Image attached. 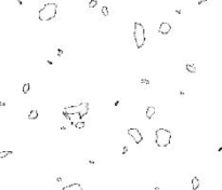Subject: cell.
Returning a JSON list of instances; mask_svg holds the SVG:
<instances>
[{"label": "cell", "mask_w": 222, "mask_h": 190, "mask_svg": "<svg viewBox=\"0 0 222 190\" xmlns=\"http://www.w3.org/2000/svg\"><path fill=\"white\" fill-rule=\"evenodd\" d=\"M56 12H57V5L56 3H54V2L46 3V5L39 10L38 19L40 21H42V22L51 21L56 16Z\"/></svg>", "instance_id": "6da1fadb"}, {"label": "cell", "mask_w": 222, "mask_h": 190, "mask_svg": "<svg viewBox=\"0 0 222 190\" xmlns=\"http://www.w3.org/2000/svg\"><path fill=\"white\" fill-rule=\"evenodd\" d=\"M171 132L166 129H159L155 133V143L161 148H165L171 144Z\"/></svg>", "instance_id": "7a4b0ae2"}, {"label": "cell", "mask_w": 222, "mask_h": 190, "mask_svg": "<svg viewBox=\"0 0 222 190\" xmlns=\"http://www.w3.org/2000/svg\"><path fill=\"white\" fill-rule=\"evenodd\" d=\"M133 39L136 41V45L138 49H141L144 45L146 37H145V30L143 25L140 23H134L133 25Z\"/></svg>", "instance_id": "3957f363"}, {"label": "cell", "mask_w": 222, "mask_h": 190, "mask_svg": "<svg viewBox=\"0 0 222 190\" xmlns=\"http://www.w3.org/2000/svg\"><path fill=\"white\" fill-rule=\"evenodd\" d=\"M128 134L134 141V143H137V144H140V143L143 141V136H142L141 132L138 130V129H129Z\"/></svg>", "instance_id": "277c9868"}, {"label": "cell", "mask_w": 222, "mask_h": 190, "mask_svg": "<svg viewBox=\"0 0 222 190\" xmlns=\"http://www.w3.org/2000/svg\"><path fill=\"white\" fill-rule=\"evenodd\" d=\"M76 112H80V106L79 105H75V106H67L65 107L64 110H63V116L65 118L70 117V114H73V113H76Z\"/></svg>", "instance_id": "5b68a950"}, {"label": "cell", "mask_w": 222, "mask_h": 190, "mask_svg": "<svg viewBox=\"0 0 222 190\" xmlns=\"http://www.w3.org/2000/svg\"><path fill=\"white\" fill-rule=\"evenodd\" d=\"M172 27L171 25L167 22H163L161 25H159V28H158V33L162 34V35H168L170 31H171Z\"/></svg>", "instance_id": "8992f818"}, {"label": "cell", "mask_w": 222, "mask_h": 190, "mask_svg": "<svg viewBox=\"0 0 222 190\" xmlns=\"http://www.w3.org/2000/svg\"><path fill=\"white\" fill-rule=\"evenodd\" d=\"M81 114L79 113V112H76V113H73V114H70V117H68V120H70V122H71V124H73V125H75L76 123L78 122V121H80L81 120Z\"/></svg>", "instance_id": "52a82bcc"}, {"label": "cell", "mask_w": 222, "mask_h": 190, "mask_svg": "<svg viewBox=\"0 0 222 190\" xmlns=\"http://www.w3.org/2000/svg\"><path fill=\"white\" fill-rule=\"evenodd\" d=\"M63 190H82V187L78 182H73V184L63 187Z\"/></svg>", "instance_id": "ba28073f"}, {"label": "cell", "mask_w": 222, "mask_h": 190, "mask_svg": "<svg viewBox=\"0 0 222 190\" xmlns=\"http://www.w3.org/2000/svg\"><path fill=\"white\" fill-rule=\"evenodd\" d=\"M79 106H80V112L79 113L81 114V117L86 116V114L88 113V110H89L88 103H81V104H79Z\"/></svg>", "instance_id": "9c48e42d"}, {"label": "cell", "mask_w": 222, "mask_h": 190, "mask_svg": "<svg viewBox=\"0 0 222 190\" xmlns=\"http://www.w3.org/2000/svg\"><path fill=\"white\" fill-rule=\"evenodd\" d=\"M156 113V108L153 106H148L146 108V118L147 119H152L154 117V114Z\"/></svg>", "instance_id": "30bf717a"}, {"label": "cell", "mask_w": 222, "mask_h": 190, "mask_svg": "<svg viewBox=\"0 0 222 190\" xmlns=\"http://www.w3.org/2000/svg\"><path fill=\"white\" fill-rule=\"evenodd\" d=\"M148 85H150V81H148L147 79H141L139 82V87L141 89H146Z\"/></svg>", "instance_id": "8fae6325"}, {"label": "cell", "mask_w": 222, "mask_h": 190, "mask_svg": "<svg viewBox=\"0 0 222 190\" xmlns=\"http://www.w3.org/2000/svg\"><path fill=\"white\" fill-rule=\"evenodd\" d=\"M192 188L194 190L199 188V179H198V177L195 176V177L192 178Z\"/></svg>", "instance_id": "7c38bea8"}, {"label": "cell", "mask_w": 222, "mask_h": 190, "mask_svg": "<svg viewBox=\"0 0 222 190\" xmlns=\"http://www.w3.org/2000/svg\"><path fill=\"white\" fill-rule=\"evenodd\" d=\"M38 118V111L37 110H31V111L28 113V119L29 120H35Z\"/></svg>", "instance_id": "4fadbf2b"}, {"label": "cell", "mask_w": 222, "mask_h": 190, "mask_svg": "<svg viewBox=\"0 0 222 190\" xmlns=\"http://www.w3.org/2000/svg\"><path fill=\"white\" fill-rule=\"evenodd\" d=\"M185 68H186V70L188 73H192V74L196 73V67H195V65H193V64H187V65L185 66Z\"/></svg>", "instance_id": "5bb4252c"}, {"label": "cell", "mask_w": 222, "mask_h": 190, "mask_svg": "<svg viewBox=\"0 0 222 190\" xmlns=\"http://www.w3.org/2000/svg\"><path fill=\"white\" fill-rule=\"evenodd\" d=\"M85 125H86L85 121L80 120V121H78V122L75 124V128H76V129H83V128H85Z\"/></svg>", "instance_id": "9a60e30c"}, {"label": "cell", "mask_w": 222, "mask_h": 190, "mask_svg": "<svg viewBox=\"0 0 222 190\" xmlns=\"http://www.w3.org/2000/svg\"><path fill=\"white\" fill-rule=\"evenodd\" d=\"M29 89H30V84L29 83H25L23 85V93H24V94H27V93L29 92Z\"/></svg>", "instance_id": "2e32d148"}, {"label": "cell", "mask_w": 222, "mask_h": 190, "mask_svg": "<svg viewBox=\"0 0 222 190\" xmlns=\"http://www.w3.org/2000/svg\"><path fill=\"white\" fill-rule=\"evenodd\" d=\"M11 155H13L12 151H1L0 152V158H6V157L11 156Z\"/></svg>", "instance_id": "e0dca14e"}, {"label": "cell", "mask_w": 222, "mask_h": 190, "mask_svg": "<svg viewBox=\"0 0 222 190\" xmlns=\"http://www.w3.org/2000/svg\"><path fill=\"white\" fill-rule=\"evenodd\" d=\"M97 5H98V1H97V0H90L88 7H89L90 9H92V8H96Z\"/></svg>", "instance_id": "ac0fdd59"}, {"label": "cell", "mask_w": 222, "mask_h": 190, "mask_svg": "<svg viewBox=\"0 0 222 190\" xmlns=\"http://www.w3.org/2000/svg\"><path fill=\"white\" fill-rule=\"evenodd\" d=\"M101 12H102V14H103L104 16H108V8H107V7H102Z\"/></svg>", "instance_id": "d6986e66"}, {"label": "cell", "mask_w": 222, "mask_h": 190, "mask_svg": "<svg viewBox=\"0 0 222 190\" xmlns=\"http://www.w3.org/2000/svg\"><path fill=\"white\" fill-rule=\"evenodd\" d=\"M207 1H209V0H199V1H198V6H202V5H204V3L207 2Z\"/></svg>", "instance_id": "ffe728a7"}, {"label": "cell", "mask_w": 222, "mask_h": 190, "mask_svg": "<svg viewBox=\"0 0 222 190\" xmlns=\"http://www.w3.org/2000/svg\"><path fill=\"white\" fill-rule=\"evenodd\" d=\"M127 151H128V147L125 146V147H123V149H122V155H126Z\"/></svg>", "instance_id": "44dd1931"}, {"label": "cell", "mask_w": 222, "mask_h": 190, "mask_svg": "<svg viewBox=\"0 0 222 190\" xmlns=\"http://www.w3.org/2000/svg\"><path fill=\"white\" fill-rule=\"evenodd\" d=\"M176 12H177L178 14H181V13H182V11H181V9H177V10H176Z\"/></svg>", "instance_id": "7402d4cb"}, {"label": "cell", "mask_w": 222, "mask_h": 190, "mask_svg": "<svg viewBox=\"0 0 222 190\" xmlns=\"http://www.w3.org/2000/svg\"><path fill=\"white\" fill-rule=\"evenodd\" d=\"M57 51H59V54H57L59 56H61L62 54H63V52H62V50H60V49H59V50H57Z\"/></svg>", "instance_id": "603a6c76"}, {"label": "cell", "mask_w": 222, "mask_h": 190, "mask_svg": "<svg viewBox=\"0 0 222 190\" xmlns=\"http://www.w3.org/2000/svg\"><path fill=\"white\" fill-rule=\"evenodd\" d=\"M15 1H17V2H19V5H20V6H22V5H23V2H22V0H15Z\"/></svg>", "instance_id": "cb8c5ba5"}, {"label": "cell", "mask_w": 222, "mask_h": 190, "mask_svg": "<svg viewBox=\"0 0 222 190\" xmlns=\"http://www.w3.org/2000/svg\"><path fill=\"white\" fill-rule=\"evenodd\" d=\"M6 106V103L5 102H1V107H5Z\"/></svg>", "instance_id": "d4e9b609"}, {"label": "cell", "mask_w": 222, "mask_h": 190, "mask_svg": "<svg viewBox=\"0 0 222 190\" xmlns=\"http://www.w3.org/2000/svg\"><path fill=\"white\" fill-rule=\"evenodd\" d=\"M47 62H48V65H52V62H51V60H47Z\"/></svg>", "instance_id": "484cf974"}, {"label": "cell", "mask_w": 222, "mask_h": 190, "mask_svg": "<svg viewBox=\"0 0 222 190\" xmlns=\"http://www.w3.org/2000/svg\"><path fill=\"white\" fill-rule=\"evenodd\" d=\"M88 162H89L90 164H94V163H96V162H94V161H88Z\"/></svg>", "instance_id": "4316f807"}, {"label": "cell", "mask_w": 222, "mask_h": 190, "mask_svg": "<svg viewBox=\"0 0 222 190\" xmlns=\"http://www.w3.org/2000/svg\"><path fill=\"white\" fill-rule=\"evenodd\" d=\"M118 105H119V101H117V102L115 103V106H118Z\"/></svg>", "instance_id": "83f0119b"}]
</instances>
